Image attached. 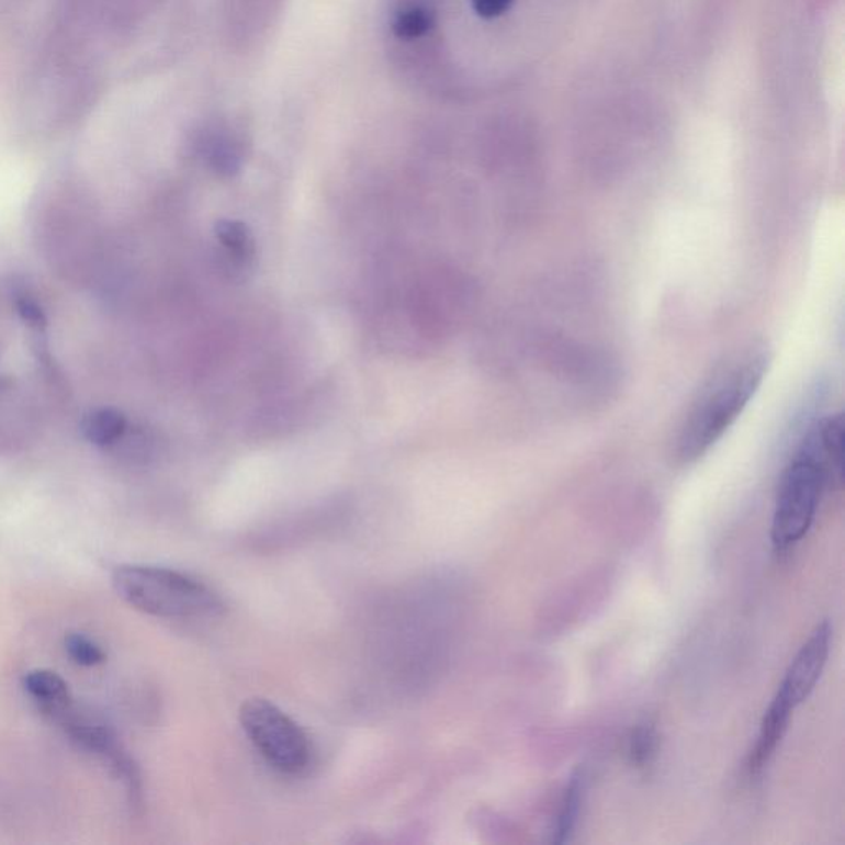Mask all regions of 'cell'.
I'll use <instances>...</instances> for the list:
<instances>
[{
    "label": "cell",
    "mask_w": 845,
    "mask_h": 845,
    "mask_svg": "<svg viewBox=\"0 0 845 845\" xmlns=\"http://www.w3.org/2000/svg\"><path fill=\"white\" fill-rule=\"evenodd\" d=\"M771 352L750 342L717 363L697 390L674 440V458L683 466L706 457L735 425L765 382Z\"/></svg>",
    "instance_id": "obj_1"
},
{
    "label": "cell",
    "mask_w": 845,
    "mask_h": 845,
    "mask_svg": "<svg viewBox=\"0 0 845 845\" xmlns=\"http://www.w3.org/2000/svg\"><path fill=\"white\" fill-rule=\"evenodd\" d=\"M844 418L824 416L808 433L782 471L771 522L776 555L791 552L814 523L825 487L842 483Z\"/></svg>",
    "instance_id": "obj_2"
},
{
    "label": "cell",
    "mask_w": 845,
    "mask_h": 845,
    "mask_svg": "<svg viewBox=\"0 0 845 845\" xmlns=\"http://www.w3.org/2000/svg\"><path fill=\"white\" fill-rule=\"evenodd\" d=\"M113 585L124 601L157 618H203L221 615L225 608L205 583L162 566H117Z\"/></svg>",
    "instance_id": "obj_3"
},
{
    "label": "cell",
    "mask_w": 845,
    "mask_h": 845,
    "mask_svg": "<svg viewBox=\"0 0 845 845\" xmlns=\"http://www.w3.org/2000/svg\"><path fill=\"white\" fill-rule=\"evenodd\" d=\"M240 723L268 765L284 775H300L311 762V745L304 730L270 700L255 697L244 702Z\"/></svg>",
    "instance_id": "obj_4"
},
{
    "label": "cell",
    "mask_w": 845,
    "mask_h": 845,
    "mask_svg": "<svg viewBox=\"0 0 845 845\" xmlns=\"http://www.w3.org/2000/svg\"><path fill=\"white\" fill-rule=\"evenodd\" d=\"M831 622H819L789 664L775 696L795 710L808 700L824 673L831 654Z\"/></svg>",
    "instance_id": "obj_5"
},
{
    "label": "cell",
    "mask_w": 845,
    "mask_h": 845,
    "mask_svg": "<svg viewBox=\"0 0 845 845\" xmlns=\"http://www.w3.org/2000/svg\"><path fill=\"white\" fill-rule=\"evenodd\" d=\"M795 709L782 702L779 697H773L771 703L763 716L758 736L748 758V773L752 776L759 775L775 756L776 750L781 745L789 723H791Z\"/></svg>",
    "instance_id": "obj_6"
},
{
    "label": "cell",
    "mask_w": 845,
    "mask_h": 845,
    "mask_svg": "<svg viewBox=\"0 0 845 845\" xmlns=\"http://www.w3.org/2000/svg\"><path fill=\"white\" fill-rule=\"evenodd\" d=\"M24 687L29 696L41 707L42 712L55 722L67 716L75 707L68 684L52 671H32L25 676Z\"/></svg>",
    "instance_id": "obj_7"
},
{
    "label": "cell",
    "mask_w": 845,
    "mask_h": 845,
    "mask_svg": "<svg viewBox=\"0 0 845 845\" xmlns=\"http://www.w3.org/2000/svg\"><path fill=\"white\" fill-rule=\"evenodd\" d=\"M585 796L586 775L585 771L579 769L570 778L562 799H560L559 812H556L555 819H553L552 832H550L552 834V842L563 844V842L570 841L573 832H575L576 824H578Z\"/></svg>",
    "instance_id": "obj_8"
},
{
    "label": "cell",
    "mask_w": 845,
    "mask_h": 845,
    "mask_svg": "<svg viewBox=\"0 0 845 845\" xmlns=\"http://www.w3.org/2000/svg\"><path fill=\"white\" fill-rule=\"evenodd\" d=\"M218 244L227 260L238 270H248L257 258V241L247 225L237 221H222L217 225Z\"/></svg>",
    "instance_id": "obj_9"
},
{
    "label": "cell",
    "mask_w": 845,
    "mask_h": 845,
    "mask_svg": "<svg viewBox=\"0 0 845 845\" xmlns=\"http://www.w3.org/2000/svg\"><path fill=\"white\" fill-rule=\"evenodd\" d=\"M126 430V416L113 408L94 409L81 422L84 438L101 448L114 447Z\"/></svg>",
    "instance_id": "obj_10"
},
{
    "label": "cell",
    "mask_w": 845,
    "mask_h": 845,
    "mask_svg": "<svg viewBox=\"0 0 845 845\" xmlns=\"http://www.w3.org/2000/svg\"><path fill=\"white\" fill-rule=\"evenodd\" d=\"M660 750V732L654 720L644 719L632 729L628 740V756L632 766L646 769L653 765Z\"/></svg>",
    "instance_id": "obj_11"
},
{
    "label": "cell",
    "mask_w": 845,
    "mask_h": 845,
    "mask_svg": "<svg viewBox=\"0 0 845 845\" xmlns=\"http://www.w3.org/2000/svg\"><path fill=\"white\" fill-rule=\"evenodd\" d=\"M437 24V14L427 4L406 5L393 21V32L399 41H418L427 37Z\"/></svg>",
    "instance_id": "obj_12"
},
{
    "label": "cell",
    "mask_w": 845,
    "mask_h": 845,
    "mask_svg": "<svg viewBox=\"0 0 845 845\" xmlns=\"http://www.w3.org/2000/svg\"><path fill=\"white\" fill-rule=\"evenodd\" d=\"M210 166L224 176H232L240 169L241 156L237 144L228 136H214L206 146Z\"/></svg>",
    "instance_id": "obj_13"
},
{
    "label": "cell",
    "mask_w": 845,
    "mask_h": 845,
    "mask_svg": "<svg viewBox=\"0 0 845 845\" xmlns=\"http://www.w3.org/2000/svg\"><path fill=\"white\" fill-rule=\"evenodd\" d=\"M65 647H67L68 656L83 667L100 666L106 661V654L90 638L83 636V634H68L65 638Z\"/></svg>",
    "instance_id": "obj_14"
},
{
    "label": "cell",
    "mask_w": 845,
    "mask_h": 845,
    "mask_svg": "<svg viewBox=\"0 0 845 845\" xmlns=\"http://www.w3.org/2000/svg\"><path fill=\"white\" fill-rule=\"evenodd\" d=\"M474 12L483 19H496L512 8L514 0H471Z\"/></svg>",
    "instance_id": "obj_15"
},
{
    "label": "cell",
    "mask_w": 845,
    "mask_h": 845,
    "mask_svg": "<svg viewBox=\"0 0 845 845\" xmlns=\"http://www.w3.org/2000/svg\"><path fill=\"white\" fill-rule=\"evenodd\" d=\"M18 307L19 313H21V316L24 317V320H27L29 324H32V326H44L45 324V317L44 313H42L41 307H38V304L35 303L32 297L29 296H21L18 301Z\"/></svg>",
    "instance_id": "obj_16"
}]
</instances>
